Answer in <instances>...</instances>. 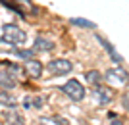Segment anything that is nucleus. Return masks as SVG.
I'll list each match as a JSON object with an SVG mask.
<instances>
[{"label": "nucleus", "instance_id": "f3484780", "mask_svg": "<svg viewBox=\"0 0 129 125\" xmlns=\"http://www.w3.org/2000/svg\"><path fill=\"white\" fill-rule=\"evenodd\" d=\"M127 106H129V96H127V93L123 94V110H127Z\"/></svg>", "mask_w": 129, "mask_h": 125}, {"label": "nucleus", "instance_id": "7ed1b4c3", "mask_svg": "<svg viewBox=\"0 0 129 125\" xmlns=\"http://www.w3.org/2000/svg\"><path fill=\"white\" fill-rule=\"evenodd\" d=\"M48 71L52 75H68L71 69H73V64L70 60H64V58H58V60H52L46 64Z\"/></svg>", "mask_w": 129, "mask_h": 125}, {"label": "nucleus", "instance_id": "ddd939ff", "mask_svg": "<svg viewBox=\"0 0 129 125\" xmlns=\"http://www.w3.org/2000/svg\"><path fill=\"white\" fill-rule=\"evenodd\" d=\"M71 23L77 27H87V29H94V23L85 19V17H71Z\"/></svg>", "mask_w": 129, "mask_h": 125}, {"label": "nucleus", "instance_id": "0eeeda50", "mask_svg": "<svg viewBox=\"0 0 129 125\" xmlns=\"http://www.w3.org/2000/svg\"><path fill=\"white\" fill-rule=\"evenodd\" d=\"M2 117H4L6 125H25L23 115L19 114L16 108H12V110H8V112H4V114H2Z\"/></svg>", "mask_w": 129, "mask_h": 125}, {"label": "nucleus", "instance_id": "4468645a", "mask_svg": "<svg viewBox=\"0 0 129 125\" xmlns=\"http://www.w3.org/2000/svg\"><path fill=\"white\" fill-rule=\"evenodd\" d=\"M17 56H21V58H27V60H29V58L33 56V50H17Z\"/></svg>", "mask_w": 129, "mask_h": 125}, {"label": "nucleus", "instance_id": "39448f33", "mask_svg": "<svg viewBox=\"0 0 129 125\" xmlns=\"http://www.w3.org/2000/svg\"><path fill=\"white\" fill-rule=\"evenodd\" d=\"M92 96H94V100H96L100 106H106V104H110L114 100V96H112V91L110 89H106V87H102V85H98V87H94V91H92Z\"/></svg>", "mask_w": 129, "mask_h": 125}, {"label": "nucleus", "instance_id": "20e7f679", "mask_svg": "<svg viewBox=\"0 0 129 125\" xmlns=\"http://www.w3.org/2000/svg\"><path fill=\"white\" fill-rule=\"evenodd\" d=\"M104 79L110 81V83H114V85H125V83H127V71H125L121 65H118V67L108 69L106 75H104Z\"/></svg>", "mask_w": 129, "mask_h": 125}, {"label": "nucleus", "instance_id": "6e6552de", "mask_svg": "<svg viewBox=\"0 0 129 125\" xmlns=\"http://www.w3.org/2000/svg\"><path fill=\"white\" fill-rule=\"evenodd\" d=\"M52 48H54V43L44 37H39L33 44V52H50Z\"/></svg>", "mask_w": 129, "mask_h": 125}, {"label": "nucleus", "instance_id": "a211bd4d", "mask_svg": "<svg viewBox=\"0 0 129 125\" xmlns=\"http://www.w3.org/2000/svg\"><path fill=\"white\" fill-rule=\"evenodd\" d=\"M41 125H56V123L50 121V119H41Z\"/></svg>", "mask_w": 129, "mask_h": 125}, {"label": "nucleus", "instance_id": "dca6fc26", "mask_svg": "<svg viewBox=\"0 0 129 125\" xmlns=\"http://www.w3.org/2000/svg\"><path fill=\"white\" fill-rule=\"evenodd\" d=\"M10 48H14L12 44H8V43H0V50H10Z\"/></svg>", "mask_w": 129, "mask_h": 125}, {"label": "nucleus", "instance_id": "f03ea898", "mask_svg": "<svg viewBox=\"0 0 129 125\" xmlns=\"http://www.w3.org/2000/svg\"><path fill=\"white\" fill-rule=\"evenodd\" d=\"M62 93L68 94V98L73 100V102H81V100L85 98V89H83V85H81L79 81H75V79H70V81L66 83L64 87H62Z\"/></svg>", "mask_w": 129, "mask_h": 125}, {"label": "nucleus", "instance_id": "f8f14e48", "mask_svg": "<svg viewBox=\"0 0 129 125\" xmlns=\"http://www.w3.org/2000/svg\"><path fill=\"white\" fill-rule=\"evenodd\" d=\"M87 81L91 83V85H100V81H102V73L100 71H96V69H92V71H87Z\"/></svg>", "mask_w": 129, "mask_h": 125}, {"label": "nucleus", "instance_id": "9d476101", "mask_svg": "<svg viewBox=\"0 0 129 125\" xmlns=\"http://www.w3.org/2000/svg\"><path fill=\"white\" fill-rule=\"evenodd\" d=\"M0 104H4L8 108H16L17 98L14 96V94H10L8 91H0Z\"/></svg>", "mask_w": 129, "mask_h": 125}, {"label": "nucleus", "instance_id": "423d86ee", "mask_svg": "<svg viewBox=\"0 0 129 125\" xmlns=\"http://www.w3.org/2000/svg\"><path fill=\"white\" fill-rule=\"evenodd\" d=\"M25 71H27V75L31 77V79H41V75H43V64L39 60L29 58V60L25 62Z\"/></svg>", "mask_w": 129, "mask_h": 125}, {"label": "nucleus", "instance_id": "1a4fd4ad", "mask_svg": "<svg viewBox=\"0 0 129 125\" xmlns=\"http://www.w3.org/2000/svg\"><path fill=\"white\" fill-rule=\"evenodd\" d=\"M16 87V83H14V79H10L8 77V73H6V67H4V62H0V91L2 89H14Z\"/></svg>", "mask_w": 129, "mask_h": 125}, {"label": "nucleus", "instance_id": "9b49d317", "mask_svg": "<svg viewBox=\"0 0 129 125\" xmlns=\"http://www.w3.org/2000/svg\"><path fill=\"white\" fill-rule=\"evenodd\" d=\"M96 38H98V43H100V44H102V46H104V48L108 50V54L112 56V60H116V62H123V60H121V56H119L118 52L114 50V46H112V44H110V43H108V40H104V38L100 37V35H96Z\"/></svg>", "mask_w": 129, "mask_h": 125}, {"label": "nucleus", "instance_id": "f257e3e1", "mask_svg": "<svg viewBox=\"0 0 129 125\" xmlns=\"http://www.w3.org/2000/svg\"><path fill=\"white\" fill-rule=\"evenodd\" d=\"M2 40L8 44H12V46H16V44H23L27 40V35L23 29H19L17 25H14V23H8V25H4L2 27Z\"/></svg>", "mask_w": 129, "mask_h": 125}, {"label": "nucleus", "instance_id": "2eb2a0df", "mask_svg": "<svg viewBox=\"0 0 129 125\" xmlns=\"http://www.w3.org/2000/svg\"><path fill=\"white\" fill-rule=\"evenodd\" d=\"M23 106H25V108L29 110V108H31V106H33V100H31V98H29V96H27L25 100H23Z\"/></svg>", "mask_w": 129, "mask_h": 125}]
</instances>
